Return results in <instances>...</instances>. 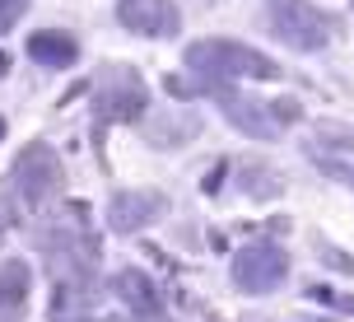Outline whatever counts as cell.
Returning <instances> with one entry per match:
<instances>
[{
    "mask_svg": "<svg viewBox=\"0 0 354 322\" xmlns=\"http://www.w3.org/2000/svg\"><path fill=\"white\" fill-rule=\"evenodd\" d=\"M270 10V28L289 47H322L326 42V19L308 5V0H266Z\"/></svg>",
    "mask_w": 354,
    "mask_h": 322,
    "instance_id": "obj_1",
    "label": "cell"
},
{
    "mask_svg": "<svg viewBox=\"0 0 354 322\" xmlns=\"http://www.w3.org/2000/svg\"><path fill=\"white\" fill-rule=\"evenodd\" d=\"M187 66H196V71L205 75H275V66L266 61V56L248 52V47H233V42H201V47H192L187 52Z\"/></svg>",
    "mask_w": 354,
    "mask_h": 322,
    "instance_id": "obj_2",
    "label": "cell"
},
{
    "mask_svg": "<svg viewBox=\"0 0 354 322\" xmlns=\"http://www.w3.org/2000/svg\"><path fill=\"white\" fill-rule=\"evenodd\" d=\"M284 271H289V262H284L280 248H248L233 262V280L243 289H270L284 280Z\"/></svg>",
    "mask_w": 354,
    "mask_h": 322,
    "instance_id": "obj_3",
    "label": "cell"
},
{
    "mask_svg": "<svg viewBox=\"0 0 354 322\" xmlns=\"http://www.w3.org/2000/svg\"><path fill=\"white\" fill-rule=\"evenodd\" d=\"M15 178H19V187L37 201V197H47V192H56V182H61V163H56L52 150L33 145V150H24V154H19Z\"/></svg>",
    "mask_w": 354,
    "mask_h": 322,
    "instance_id": "obj_4",
    "label": "cell"
},
{
    "mask_svg": "<svg viewBox=\"0 0 354 322\" xmlns=\"http://www.w3.org/2000/svg\"><path fill=\"white\" fill-rule=\"evenodd\" d=\"M117 19H122L131 33H173V5L168 0H122L117 5Z\"/></svg>",
    "mask_w": 354,
    "mask_h": 322,
    "instance_id": "obj_5",
    "label": "cell"
},
{
    "mask_svg": "<svg viewBox=\"0 0 354 322\" xmlns=\"http://www.w3.org/2000/svg\"><path fill=\"white\" fill-rule=\"evenodd\" d=\"M163 211V197L159 192H122V197H112V229H140V224H149L154 215Z\"/></svg>",
    "mask_w": 354,
    "mask_h": 322,
    "instance_id": "obj_6",
    "label": "cell"
},
{
    "mask_svg": "<svg viewBox=\"0 0 354 322\" xmlns=\"http://www.w3.org/2000/svg\"><path fill=\"white\" fill-rule=\"evenodd\" d=\"M224 112H229L233 126H243L252 136H275V117H270L266 103H257V98H224Z\"/></svg>",
    "mask_w": 354,
    "mask_h": 322,
    "instance_id": "obj_7",
    "label": "cell"
},
{
    "mask_svg": "<svg viewBox=\"0 0 354 322\" xmlns=\"http://www.w3.org/2000/svg\"><path fill=\"white\" fill-rule=\"evenodd\" d=\"M28 52H33L42 66H66L75 56V42L66 33H37L33 42H28Z\"/></svg>",
    "mask_w": 354,
    "mask_h": 322,
    "instance_id": "obj_8",
    "label": "cell"
},
{
    "mask_svg": "<svg viewBox=\"0 0 354 322\" xmlns=\"http://www.w3.org/2000/svg\"><path fill=\"white\" fill-rule=\"evenodd\" d=\"M19 15H24V0H0V28H5V24H15Z\"/></svg>",
    "mask_w": 354,
    "mask_h": 322,
    "instance_id": "obj_9",
    "label": "cell"
},
{
    "mask_svg": "<svg viewBox=\"0 0 354 322\" xmlns=\"http://www.w3.org/2000/svg\"><path fill=\"white\" fill-rule=\"evenodd\" d=\"M0 136H5V122H0Z\"/></svg>",
    "mask_w": 354,
    "mask_h": 322,
    "instance_id": "obj_10",
    "label": "cell"
}]
</instances>
